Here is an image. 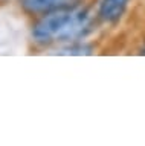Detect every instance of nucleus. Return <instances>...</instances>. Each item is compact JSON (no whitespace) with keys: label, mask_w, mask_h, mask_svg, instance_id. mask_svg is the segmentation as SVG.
Returning a JSON list of instances; mask_svg holds the SVG:
<instances>
[{"label":"nucleus","mask_w":145,"mask_h":146,"mask_svg":"<svg viewBox=\"0 0 145 146\" xmlns=\"http://www.w3.org/2000/svg\"><path fill=\"white\" fill-rule=\"evenodd\" d=\"M93 18L81 5L60 8L38 17L31 29V38L40 46L80 41L92 32Z\"/></svg>","instance_id":"nucleus-1"},{"label":"nucleus","mask_w":145,"mask_h":146,"mask_svg":"<svg viewBox=\"0 0 145 146\" xmlns=\"http://www.w3.org/2000/svg\"><path fill=\"white\" fill-rule=\"evenodd\" d=\"M80 2L81 0H20V8L28 15L40 17L43 14L55 11V9L60 8L80 5Z\"/></svg>","instance_id":"nucleus-2"},{"label":"nucleus","mask_w":145,"mask_h":146,"mask_svg":"<svg viewBox=\"0 0 145 146\" xmlns=\"http://www.w3.org/2000/svg\"><path fill=\"white\" fill-rule=\"evenodd\" d=\"M130 0H101L98 6V18L106 25H116L125 14Z\"/></svg>","instance_id":"nucleus-3"},{"label":"nucleus","mask_w":145,"mask_h":146,"mask_svg":"<svg viewBox=\"0 0 145 146\" xmlns=\"http://www.w3.org/2000/svg\"><path fill=\"white\" fill-rule=\"evenodd\" d=\"M93 46L90 43H83V40L74 41V43H66L61 47L55 50V55L61 56H86V55L93 53Z\"/></svg>","instance_id":"nucleus-4"}]
</instances>
